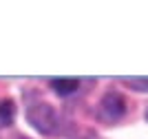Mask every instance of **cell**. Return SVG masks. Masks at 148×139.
<instances>
[{
    "instance_id": "obj_1",
    "label": "cell",
    "mask_w": 148,
    "mask_h": 139,
    "mask_svg": "<svg viewBox=\"0 0 148 139\" xmlns=\"http://www.w3.org/2000/svg\"><path fill=\"white\" fill-rule=\"evenodd\" d=\"M27 119L31 121V126L38 128L40 133L44 135H56L58 130V115L56 110L51 108L49 104L44 102H33L29 104V108H27Z\"/></svg>"
},
{
    "instance_id": "obj_3",
    "label": "cell",
    "mask_w": 148,
    "mask_h": 139,
    "mask_svg": "<svg viewBox=\"0 0 148 139\" xmlns=\"http://www.w3.org/2000/svg\"><path fill=\"white\" fill-rule=\"evenodd\" d=\"M51 86L60 95H71V93H75L80 88V82L77 79H51Z\"/></svg>"
},
{
    "instance_id": "obj_2",
    "label": "cell",
    "mask_w": 148,
    "mask_h": 139,
    "mask_svg": "<svg viewBox=\"0 0 148 139\" xmlns=\"http://www.w3.org/2000/svg\"><path fill=\"white\" fill-rule=\"evenodd\" d=\"M124 113H126V102H124V97L119 95V93L108 91L102 99H99V106H97L99 119H104V121H108V124H113V121L122 119Z\"/></svg>"
},
{
    "instance_id": "obj_4",
    "label": "cell",
    "mask_w": 148,
    "mask_h": 139,
    "mask_svg": "<svg viewBox=\"0 0 148 139\" xmlns=\"http://www.w3.org/2000/svg\"><path fill=\"white\" fill-rule=\"evenodd\" d=\"M13 115H16L13 102L11 99H2V102H0V124H2V126H9L13 121Z\"/></svg>"
},
{
    "instance_id": "obj_6",
    "label": "cell",
    "mask_w": 148,
    "mask_h": 139,
    "mask_svg": "<svg viewBox=\"0 0 148 139\" xmlns=\"http://www.w3.org/2000/svg\"><path fill=\"white\" fill-rule=\"evenodd\" d=\"M146 117H148V113H146Z\"/></svg>"
},
{
    "instance_id": "obj_5",
    "label": "cell",
    "mask_w": 148,
    "mask_h": 139,
    "mask_svg": "<svg viewBox=\"0 0 148 139\" xmlns=\"http://www.w3.org/2000/svg\"><path fill=\"white\" fill-rule=\"evenodd\" d=\"M126 84L135 91H148V79H128Z\"/></svg>"
}]
</instances>
